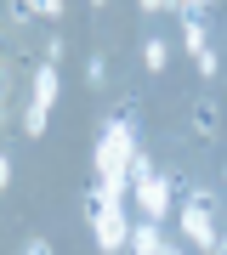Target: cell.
Masks as SVG:
<instances>
[{"mask_svg":"<svg viewBox=\"0 0 227 255\" xmlns=\"http://www.w3.org/2000/svg\"><path fill=\"white\" fill-rule=\"evenodd\" d=\"M159 255H182V250H176V244H165V250H159Z\"/></svg>","mask_w":227,"mask_h":255,"instance_id":"e0dca14e","label":"cell"},{"mask_svg":"<svg viewBox=\"0 0 227 255\" xmlns=\"http://www.w3.org/2000/svg\"><path fill=\"white\" fill-rule=\"evenodd\" d=\"M199 6H205V11H210V6H216V0H199Z\"/></svg>","mask_w":227,"mask_h":255,"instance_id":"d6986e66","label":"cell"},{"mask_svg":"<svg viewBox=\"0 0 227 255\" xmlns=\"http://www.w3.org/2000/svg\"><path fill=\"white\" fill-rule=\"evenodd\" d=\"M193 136H205V142L222 136V102L216 97H199V102H193Z\"/></svg>","mask_w":227,"mask_h":255,"instance_id":"8992f818","label":"cell"},{"mask_svg":"<svg viewBox=\"0 0 227 255\" xmlns=\"http://www.w3.org/2000/svg\"><path fill=\"white\" fill-rule=\"evenodd\" d=\"M193 68H199L205 80H216V68H222V57H216V46H205L199 57H193Z\"/></svg>","mask_w":227,"mask_h":255,"instance_id":"7c38bea8","label":"cell"},{"mask_svg":"<svg viewBox=\"0 0 227 255\" xmlns=\"http://www.w3.org/2000/svg\"><path fill=\"white\" fill-rule=\"evenodd\" d=\"M23 255H51V244H45V238H28V244H23Z\"/></svg>","mask_w":227,"mask_h":255,"instance_id":"9a60e30c","label":"cell"},{"mask_svg":"<svg viewBox=\"0 0 227 255\" xmlns=\"http://www.w3.org/2000/svg\"><path fill=\"white\" fill-rule=\"evenodd\" d=\"M34 11H40L45 23H57V17H63V11H68V6H63V0H34Z\"/></svg>","mask_w":227,"mask_h":255,"instance_id":"4fadbf2b","label":"cell"},{"mask_svg":"<svg viewBox=\"0 0 227 255\" xmlns=\"http://www.w3.org/2000/svg\"><path fill=\"white\" fill-rule=\"evenodd\" d=\"M165 238H159V221H131V250L125 255H159Z\"/></svg>","mask_w":227,"mask_h":255,"instance_id":"52a82bcc","label":"cell"},{"mask_svg":"<svg viewBox=\"0 0 227 255\" xmlns=\"http://www.w3.org/2000/svg\"><path fill=\"white\" fill-rule=\"evenodd\" d=\"M57 63H40L28 74V108H23V136H45V119H51V102H57Z\"/></svg>","mask_w":227,"mask_h":255,"instance_id":"5b68a950","label":"cell"},{"mask_svg":"<svg viewBox=\"0 0 227 255\" xmlns=\"http://www.w3.org/2000/svg\"><path fill=\"white\" fill-rule=\"evenodd\" d=\"M91 6H97V11H102V6H108V0H91Z\"/></svg>","mask_w":227,"mask_h":255,"instance_id":"ac0fdd59","label":"cell"},{"mask_svg":"<svg viewBox=\"0 0 227 255\" xmlns=\"http://www.w3.org/2000/svg\"><path fill=\"white\" fill-rule=\"evenodd\" d=\"M142 63H148V74H165L171 68V46L154 34V40H142Z\"/></svg>","mask_w":227,"mask_h":255,"instance_id":"9c48e42d","label":"cell"},{"mask_svg":"<svg viewBox=\"0 0 227 255\" xmlns=\"http://www.w3.org/2000/svg\"><path fill=\"white\" fill-rule=\"evenodd\" d=\"M136 125H142V102L125 97L108 114V125H102V136H97V153H91V182L108 193L114 204L131 199V159H136V147H142Z\"/></svg>","mask_w":227,"mask_h":255,"instance_id":"6da1fadb","label":"cell"},{"mask_svg":"<svg viewBox=\"0 0 227 255\" xmlns=\"http://www.w3.org/2000/svg\"><path fill=\"white\" fill-rule=\"evenodd\" d=\"M136 6H142L148 17H154V11H165V6H171V0H136Z\"/></svg>","mask_w":227,"mask_h":255,"instance_id":"2e32d148","label":"cell"},{"mask_svg":"<svg viewBox=\"0 0 227 255\" xmlns=\"http://www.w3.org/2000/svg\"><path fill=\"white\" fill-rule=\"evenodd\" d=\"M131 199H136V210H142V221L176 216V182L148 159V147H136V159H131Z\"/></svg>","mask_w":227,"mask_h":255,"instance_id":"7a4b0ae2","label":"cell"},{"mask_svg":"<svg viewBox=\"0 0 227 255\" xmlns=\"http://www.w3.org/2000/svg\"><path fill=\"white\" fill-rule=\"evenodd\" d=\"M176 216H182V233H188L193 250L216 255V244H222V238H216V193H210V187H182Z\"/></svg>","mask_w":227,"mask_h":255,"instance_id":"277c9868","label":"cell"},{"mask_svg":"<svg viewBox=\"0 0 227 255\" xmlns=\"http://www.w3.org/2000/svg\"><path fill=\"white\" fill-rule=\"evenodd\" d=\"M6 11H11V23H17V28H28V23H40L34 0H6Z\"/></svg>","mask_w":227,"mask_h":255,"instance_id":"8fae6325","label":"cell"},{"mask_svg":"<svg viewBox=\"0 0 227 255\" xmlns=\"http://www.w3.org/2000/svg\"><path fill=\"white\" fill-rule=\"evenodd\" d=\"M11 187V153H0V193Z\"/></svg>","mask_w":227,"mask_h":255,"instance_id":"5bb4252c","label":"cell"},{"mask_svg":"<svg viewBox=\"0 0 227 255\" xmlns=\"http://www.w3.org/2000/svg\"><path fill=\"white\" fill-rule=\"evenodd\" d=\"M182 46H188V57H199L210 46V17H188L182 23Z\"/></svg>","mask_w":227,"mask_h":255,"instance_id":"ba28073f","label":"cell"},{"mask_svg":"<svg viewBox=\"0 0 227 255\" xmlns=\"http://www.w3.org/2000/svg\"><path fill=\"white\" fill-rule=\"evenodd\" d=\"M80 204H85L80 216L91 221V238H97V250H102V255H125V250H131V216H125V204H114L97 182L85 187V199H80Z\"/></svg>","mask_w":227,"mask_h":255,"instance_id":"3957f363","label":"cell"},{"mask_svg":"<svg viewBox=\"0 0 227 255\" xmlns=\"http://www.w3.org/2000/svg\"><path fill=\"white\" fill-rule=\"evenodd\" d=\"M85 85H91V91H102V85H108V57H102V51L85 57Z\"/></svg>","mask_w":227,"mask_h":255,"instance_id":"30bf717a","label":"cell"}]
</instances>
